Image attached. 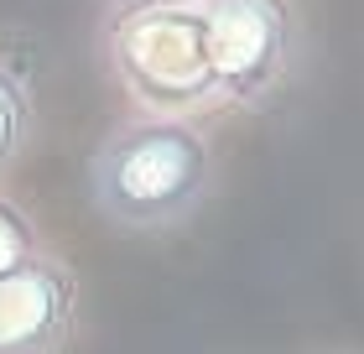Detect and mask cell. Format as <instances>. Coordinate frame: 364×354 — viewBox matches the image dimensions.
I'll return each instance as SVG.
<instances>
[{
  "instance_id": "obj_7",
  "label": "cell",
  "mask_w": 364,
  "mask_h": 354,
  "mask_svg": "<svg viewBox=\"0 0 364 354\" xmlns=\"http://www.w3.org/2000/svg\"><path fill=\"white\" fill-rule=\"evenodd\" d=\"M161 6H198V0H109V21L136 16V11H161Z\"/></svg>"
},
{
  "instance_id": "obj_2",
  "label": "cell",
  "mask_w": 364,
  "mask_h": 354,
  "mask_svg": "<svg viewBox=\"0 0 364 354\" xmlns=\"http://www.w3.org/2000/svg\"><path fill=\"white\" fill-rule=\"evenodd\" d=\"M109 63L125 94L151 115H193L219 99V73L208 53V21L198 6H161L109 21Z\"/></svg>"
},
{
  "instance_id": "obj_1",
  "label": "cell",
  "mask_w": 364,
  "mask_h": 354,
  "mask_svg": "<svg viewBox=\"0 0 364 354\" xmlns=\"http://www.w3.org/2000/svg\"><path fill=\"white\" fill-rule=\"evenodd\" d=\"M94 209L120 229H167L213 188V146L177 115H151L109 130L89 167Z\"/></svg>"
},
{
  "instance_id": "obj_4",
  "label": "cell",
  "mask_w": 364,
  "mask_h": 354,
  "mask_svg": "<svg viewBox=\"0 0 364 354\" xmlns=\"http://www.w3.org/2000/svg\"><path fill=\"white\" fill-rule=\"evenodd\" d=\"M73 323V276L31 256L0 276V354H58Z\"/></svg>"
},
{
  "instance_id": "obj_3",
  "label": "cell",
  "mask_w": 364,
  "mask_h": 354,
  "mask_svg": "<svg viewBox=\"0 0 364 354\" xmlns=\"http://www.w3.org/2000/svg\"><path fill=\"white\" fill-rule=\"evenodd\" d=\"M219 99L260 105L291 73L296 31L287 0H203Z\"/></svg>"
},
{
  "instance_id": "obj_5",
  "label": "cell",
  "mask_w": 364,
  "mask_h": 354,
  "mask_svg": "<svg viewBox=\"0 0 364 354\" xmlns=\"http://www.w3.org/2000/svg\"><path fill=\"white\" fill-rule=\"evenodd\" d=\"M31 136V105H26V89L16 83L6 68H0V167H11L21 157V146Z\"/></svg>"
},
{
  "instance_id": "obj_6",
  "label": "cell",
  "mask_w": 364,
  "mask_h": 354,
  "mask_svg": "<svg viewBox=\"0 0 364 354\" xmlns=\"http://www.w3.org/2000/svg\"><path fill=\"white\" fill-rule=\"evenodd\" d=\"M31 256H37V234H31L26 214L0 198V276L16 271V266H26Z\"/></svg>"
}]
</instances>
